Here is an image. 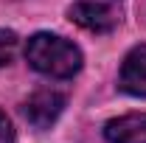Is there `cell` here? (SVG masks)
<instances>
[{"instance_id":"1","label":"cell","mask_w":146,"mask_h":143,"mask_svg":"<svg viewBox=\"0 0 146 143\" xmlns=\"http://www.w3.org/2000/svg\"><path fill=\"white\" fill-rule=\"evenodd\" d=\"M25 59L36 73L51 79H70L82 70V51L70 39L56 34H34L25 45Z\"/></svg>"},{"instance_id":"2","label":"cell","mask_w":146,"mask_h":143,"mask_svg":"<svg viewBox=\"0 0 146 143\" xmlns=\"http://www.w3.org/2000/svg\"><path fill=\"white\" fill-rule=\"evenodd\" d=\"M124 0H76L68 9V17L93 34H107L121 23Z\"/></svg>"},{"instance_id":"3","label":"cell","mask_w":146,"mask_h":143,"mask_svg":"<svg viewBox=\"0 0 146 143\" xmlns=\"http://www.w3.org/2000/svg\"><path fill=\"white\" fill-rule=\"evenodd\" d=\"M65 109V93H59L54 87H42L23 104V115L25 121L36 129H48Z\"/></svg>"},{"instance_id":"4","label":"cell","mask_w":146,"mask_h":143,"mask_svg":"<svg viewBox=\"0 0 146 143\" xmlns=\"http://www.w3.org/2000/svg\"><path fill=\"white\" fill-rule=\"evenodd\" d=\"M118 87L127 95L146 98V45H135L127 56L118 73Z\"/></svg>"},{"instance_id":"5","label":"cell","mask_w":146,"mask_h":143,"mask_svg":"<svg viewBox=\"0 0 146 143\" xmlns=\"http://www.w3.org/2000/svg\"><path fill=\"white\" fill-rule=\"evenodd\" d=\"M107 143H146V112H129L104 126Z\"/></svg>"},{"instance_id":"6","label":"cell","mask_w":146,"mask_h":143,"mask_svg":"<svg viewBox=\"0 0 146 143\" xmlns=\"http://www.w3.org/2000/svg\"><path fill=\"white\" fill-rule=\"evenodd\" d=\"M20 39L14 31H0V68H6L14 56H17Z\"/></svg>"},{"instance_id":"7","label":"cell","mask_w":146,"mask_h":143,"mask_svg":"<svg viewBox=\"0 0 146 143\" xmlns=\"http://www.w3.org/2000/svg\"><path fill=\"white\" fill-rule=\"evenodd\" d=\"M0 143H14V126L6 118V112H0Z\"/></svg>"}]
</instances>
